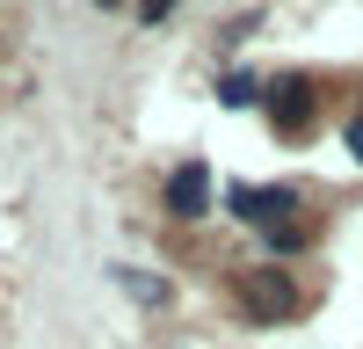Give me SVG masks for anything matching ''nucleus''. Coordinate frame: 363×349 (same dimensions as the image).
Here are the masks:
<instances>
[{
	"label": "nucleus",
	"mask_w": 363,
	"mask_h": 349,
	"mask_svg": "<svg viewBox=\"0 0 363 349\" xmlns=\"http://www.w3.org/2000/svg\"><path fill=\"white\" fill-rule=\"evenodd\" d=\"M233 218H262V233H277V218H291V189H233Z\"/></svg>",
	"instance_id": "obj_1"
},
{
	"label": "nucleus",
	"mask_w": 363,
	"mask_h": 349,
	"mask_svg": "<svg viewBox=\"0 0 363 349\" xmlns=\"http://www.w3.org/2000/svg\"><path fill=\"white\" fill-rule=\"evenodd\" d=\"M167 204H174L182 218H203V204H211V174H203V167H182L174 182H167Z\"/></svg>",
	"instance_id": "obj_2"
},
{
	"label": "nucleus",
	"mask_w": 363,
	"mask_h": 349,
	"mask_svg": "<svg viewBox=\"0 0 363 349\" xmlns=\"http://www.w3.org/2000/svg\"><path fill=\"white\" fill-rule=\"evenodd\" d=\"M247 284H255V291H247V299H255V313H291V306H298L284 270H262V277H247Z\"/></svg>",
	"instance_id": "obj_3"
},
{
	"label": "nucleus",
	"mask_w": 363,
	"mask_h": 349,
	"mask_svg": "<svg viewBox=\"0 0 363 349\" xmlns=\"http://www.w3.org/2000/svg\"><path fill=\"white\" fill-rule=\"evenodd\" d=\"M124 284H131V299H138V306H160V299H167V284H153L145 270H124Z\"/></svg>",
	"instance_id": "obj_4"
},
{
	"label": "nucleus",
	"mask_w": 363,
	"mask_h": 349,
	"mask_svg": "<svg viewBox=\"0 0 363 349\" xmlns=\"http://www.w3.org/2000/svg\"><path fill=\"white\" fill-rule=\"evenodd\" d=\"M218 95H225V102H255V80H247V73H225Z\"/></svg>",
	"instance_id": "obj_5"
},
{
	"label": "nucleus",
	"mask_w": 363,
	"mask_h": 349,
	"mask_svg": "<svg viewBox=\"0 0 363 349\" xmlns=\"http://www.w3.org/2000/svg\"><path fill=\"white\" fill-rule=\"evenodd\" d=\"M167 8H174V0H138V15H145V22H160Z\"/></svg>",
	"instance_id": "obj_6"
},
{
	"label": "nucleus",
	"mask_w": 363,
	"mask_h": 349,
	"mask_svg": "<svg viewBox=\"0 0 363 349\" xmlns=\"http://www.w3.org/2000/svg\"><path fill=\"white\" fill-rule=\"evenodd\" d=\"M349 153L363 160V116H356V124H349Z\"/></svg>",
	"instance_id": "obj_7"
}]
</instances>
